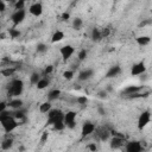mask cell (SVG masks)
Wrapping results in <instances>:
<instances>
[{
  "label": "cell",
  "mask_w": 152,
  "mask_h": 152,
  "mask_svg": "<svg viewBox=\"0 0 152 152\" xmlns=\"http://www.w3.org/2000/svg\"><path fill=\"white\" fill-rule=\"evenodd\" d=\"M25 5H26V2L24 0H17V1H14V10L15 11L25 10Z\"/></svg>",
  "instance_id": "cell-30"
},
{
  "label": "cell",
  "mask_w": 152,
  "mask_h": 152,
  "mask_svg": "<svg viewBox=\"0 0 152 152\" xmlns=\"http://www.w3.org/2000/svg\"><path fill=\"white\" fill-rule=\"evenodd\" d=\"M25 17H26V11H25V10L14 11V12L12 13V15H11V21H12V24H13V27H15V26H18L19 24H21V23L24 21Z\"/></svg>",
  "instance_id": "cell-5"
},
{
  "label": "cell",
  "mask_w": 152,
  "mask_h": 152,
  "mask_svg": "<svg viewBox=\"0 0 152 152\" xmlns=\"http://www.w3.org/2000/svg\"><path fill=\"white\" fill-rule=\"evenodd\" d=\"M8 96L14 99V97H19L24 90V82L19 78H14L13 81H11V83L8 84Z\"/></svg>",
  "instance_id": "cell-2"
},
{
  "label": "cell",
  "mask_w": 152,
  "mask_h": 152,
  "mask_svg": "<svg viewBox=\"0 0 152 152\" xmlns=\"http://www.w3.org/2000/svg\"><path fill=\"white\" fill-rule=\"evenodd\" d=\"M150 24H152V19H144V20L139 24V27H145V26H147V25H150Z\"/></svg>",
  "instance_id": "cell-39"
},
{
  "label": "cell",
  "mask_w": 152,
  "mask_h": 152,
  "mask_svg": "<svg viewBox=\"0 0 152 152\" xmlns=\"http://www.w3.org/2000/svg\"><path fill=\"white\" fill-rule=\"evenodd\" d=\"M52 127H53V129H56V131H63V129L66 127V125L64 124V121H58V122H56Z\"/></svg>",
  "instance_id": "cell-33"
},
{
  "label": "cell",
  "mask_w": 152,
  "mask_h": 152,
  "mask_svg": "<svg viewBox=\"0 0 152 152\" xmlns=\"http://www.w3.org/2000/svg\"><path fill=\"white\" fill-rule=\"evenodd\" d=\"M151 118H152V114H151L148 110H144V112L139 115V118H138V124H137L138 129L142 131V129L150 124Z\"/></svg>",
  "instance_id": "cell-3"
},
{
  "label": "cell",
  "mask_w": 152,
  "mask_h": 152,
  "mask_svg": "<svg viewBox=\"0 0 152 152\" xmlns=\"http://www.w3.org/2000/svg\"><path fill=\"white\" fill-rule=\"evenodd\" d=\"M96 135H97V138H99L100 140H102V141H106V140L109 139V132L106 131V129L97 131V132H96Z\"/></svg>",
  "instance_id": "cell-24"
},
{
  "label": "cell",
  "mask_w": 152,
  "mask_h": 152,
  "mask_svg": "<svg viewBox=\"0 0 152 152\" xmlns=\"http://www.w3.org/2000/svg\"><path fill=\"white\" fill-rule=\"evenodd\" d=\"M95 131H96L95 124L91 122V121H86V122L82 125V128H81V137H82V138L89 137V135H91Z\"/></svg>",
  "instance_id": "cell-4"
},
{
  "label": "cell",
  "mask_w": 152,
  "mask_h": 152,
  "mask_svg": "<svg viewBox=\"0 0 152 152\" xmlns=\"http://www.w3.org/2000/svg\"><path fill=\"white\" fill-rule=\"evenodd\" d=\"M96 96H97L100 100H106V99H108V93L106 91V89H102V90H99V91H97Z\"/></svg>",
  "instance_id": "cell-34"
},
{
  "label": "cell",
  "mask_w": 152,
  "mask_h": 152,
  "mask_svg": "<svg viewBox=\"0 0 152 152\" xmlns=\"http://www.w3.org/2000/svg\"><path fill=\"white\" fill-rule=\"evenodd\" d=\"M141 144L138 140H132L126 144V152H141Z\"/></svg>",
  "instance_id": "cell-11"
},
{
  "label": "cell",
  "mask_w": 152,
  "mask_h": 152,
  "mask_svg": "<svg viewBox=\"0 0 152 152\" xmlns=\"http://www.w3.org/2000/svg\"><path fill=\"white\" fill-rule=\"evenodd\" d=\"M0 121H1V125L5 129L6 133H11L13 132L20 124L19 121H17L12 115H11V112L8 110H5V112H1L0 113Z\"/></svg>",
  "instance_id": "cell-1"
},
{
  "label": "cell",
  "mask_w": 152,
  "mask_h": 152,
  "mask_svg": "<svg viewBox=\"0 0 152 152\" xmlns=\"http://www.w3.org/2000/svg\"><path fill=\"white\" fill-rule=\"evenodd\" d=\"M93 75H94V70L93 69H83L82 71L78 72L77 78H78V81H82L83 82V81L90 80L93 77Z\"/></svg>",
  "instance_id": "cell-13"
},
{
  "label": "cell",
  "mask_w": 152,
  "mask_h": 152,
  "mask_svg": "<svg viewBox=\"0 0 152 152\" xmlns=\"http://www.w3.org/2000/svg\"><path fill=\"white\" fill-rule=\"evenodd\" d=\"M7 107H8V103L5 102V101H1V103H0V113L1 112H5Z\"/></svg>",
  "instance_id": "cell-42"
},
{
  "label": "cell",
  "mask_w": 152,
  "mask_h": 152,
  "mask_svg": "<svg viewBox=\"0 0 152 152\" xmlns=\"http://www.w3.org/2000/svg\"><path fill=\"white\" fill-rule=\"evenodd\" d=\"M74 76H75L74 70H65V71L63 72V78L66 80V81H71V80L74 78Z\"/></svg>",
  "instance_id": "cell-32"
},
{
  "label": "cell",
  "mask_w": 152,
  "mask_h": 152,
  "mask_svg": "<svg viewBox=\"0 0 152 152\" xmlns=\"http://www.w3.org/2000/svg\"><path fill=\"white\" fill-rule=\"evenodd\" d=\"M48 138H49V133H48V132H43L42 135H40V142L44 144V142L48 140Z\"/></svg>",
  "instance_id": "cell-41"
},
{
  "label": "cell",
  "mask_w": 152,
  "mask_h": 152,
  "mask_svg": "<svg viewBox=\"0 0 152 152\" xmlns=\"http://www.w3.org/2000/svg\"><path fill=\"white\" fill-rule=\"evenodd\" d=\"M97 113H99L100 115H104V114H106V109H104L102 106H100V107H97Z\"/></svg>",
  "instance_id": "cell-45"
},
{
  "label": "cell",
  "mask_w": 152,
  "mask_h": 152,
  "mask_svg": "<svg viewBox=\"0 0 152 152\" xmlns=\"http://www.w3.org/2000/svg\"><path fill=\"white\" fill-rule=\"evenodd\" d=\"M11 115H12L17 121H19V124L26 119V115H25V110H24V109L13 110V112H11Z\"/></svg>",
  "instance_id": "cell-16"
},
{
  "label": "cell",
  "mask_w": 152,
  "mask_h": 152,
  "mask_svg": "<svg viewBox=\"0 0 152 152\" xmlns=\"http://www.w3.org/2000/svg\"><path fill=\"white\" fill-rule=\"evenodd\" d=\"M52 71H53V65L49 64V65L44 69V75H50V74H52Z\"/></svg>",
  "instance_id": "cell-38"
},
{
  "label": "cell",
  "mask_w": 152,
  "mask_h": 152,
  "mask_svg": "<svg viewBox=\"0 0 152 152\" xmlns=\"http://www.w3.org/2000/svg\"><path fill=\"white\" fill-rule=\"evenodd\" d=\"M40 75L38 72H32L31 76H30V83L33 84V86H37V83L40 81Z\"/></svg>",
  "instance_id": "cell-27"
},
{
  "label": "cell",
  "mask_w": 152,
  "mask_h": 152,
  "mask_svg": "<svg viewBox=\"0 0 152 152\" xmlns=\"http://www.w3.org/2000/svg\"><path fill=\"white\" fill-rule=\"evenodd\" d=\"M87 56H88V51H87L86 49H82V50H80V51H78V53H77V58H78V61H80V62H83V61H86Z\"/></svg>",
  "instance_id": "cell-31"
},
{
  "label": "cell",
  "mask_w": 152,
  "mask_h": 152,
  "mask_svg": "<svg viewBox=\"0 0 152 152\" xmlns=\"http://www.w3.org/2000/svg\"><path fill=\"white\" fill-rule=\"evenodd\" d=\"M106 91H107V93H110V91H113V87H112L110 84H108V86L106 87Z\"/></svg>",
  "instance_id": "cell-46"
},
{
  "label": "cell",
  "mask_w": 152,
  "mask_h": 152,
  "mask_svg": "<svg viewBox=\"0 0 152 152\" xmlns=\"http://www.w3.org/2000/svg\"><path fill=\"white\" fill-rule=\"evenodd\" d=\"M61 90L59 89H52V90H50L49 93H48V101H55V100H57L59 96H61Z\"/></svg>",
  "instance_id": "cell-20"
},
{
  "label": "cell",
  "mask_w": 152,
  "mask_h": 152,
  "mask_svg": "<svg viewBox=\"0 0 152 152\" xmlns=\"http://www.w3.org/2000/svg\"><path fill=\"white\" fill-rule=\"evenodd\" d=\"M8 34H10L11 38L14 39V38H19L21 33H20V31H19L18 28H15V27H11V28L8 30Z\"/></svg>",
  "instance_id": "cell-28"
},
{
  "label": "cell",
  "mask_w": 152,
  "mask_h": 152,
  "mask_svg": "<svg viewBox=\"0 0 152 152\" xmlns=\"http://www.w3.org/2000/svg\"><path fill=\"white\" fill-rule=\"evenodd\" d=\"M90 38L93 42H100L102 39V33H101V30L97 28V27H94L90 32Z\"/></svg>",
  "instance_id": "cell-18"
},
{
  "label": "cell",
  "mask_w": 152,
  "mask_h": 152,
  "mask_svg": "<svg viewBox=\"0 0 152 152\" xmlns=\"http://www.w3.org/2000/svg\"><path fill=\"white\" fill-rule=\"evenodd\" d=\"M151 120H152V118H151Z\"/></svg>",
  "instance_id": "cell-47"
},
{
  "label": "cell",
  "mask_w": 152,
  "mask_h": 152,
  "mask_svg": "<svg viewBox=\"0 0 152 152\" xmlns=\"http://www.w3.org/2000/svg\"><path fill=\"white\" fill-rule=\"evenodd\" d=\"M59 52H61V56H62V58H63V61H66V59H69L72 55H74V52H75V48L72 46V45H64V46H62L61 49H59Z\"/></svg>",
  "instance_id": "cell-8"
},
{
  "label": "cell",
  "mask_w": 152,
  "mask_h": 152,
  "mask_svg": "<svg viewBox=\"0 0 152 152\" xmlns=\"http://www.w3.org/2000/svg\"><path fill=\"white\" fill-rule=\"evenodd\" d=\"M120 72H121V68H120V65H118V64L112 65V66L107 70V72H106V78H114V77L119 76Z\"/></svg>",
  "instance_id": "cell-12"
},
{
  "label": "cell",
  "mask_w": 152,
  "mask_h": 152,
  "mask_svg": "<svg viewBox=\"0 0 152 152\" xmlns=\"http://www.w3.org/2000/svg\"><path fill=\"white\" fill-rule=\"evenodd\" d=\"M28 12L33 17H40L43 14V5H42V2H33V4H31L30 7H28Z\"/></svg>",
  "instance_id": "cell-9"
},
{
  "label": "cell",
  "mask_w": 152,
  "mask_h": 152,
  "mask_svg": "<svg viewBox=\"0 0 152 152\" xmlns=\"http://www.w3.org/2000/svg\"><path fill=\"white\" fill-rule=\"evenodd\" d=\"M76 101H77L78 104H81V106H86V104L88 103V97H87V96H78V97L76 99Z\"/></svg>",
  "instance_id": "cell-36"
},
{
  "label": "cell",
  "mask_w": 152,
  "mask_h": 152,
  "mask_svg": "<svg viewBox=\"0 0 152 152\" xmlns=\"http://www.w3.org/2000/svg\"><path fill=\"white\" fill-rule=\"evenodd\" d=\"M76 112L74 110H69L66 113H64V124L66 125L68 128H75L76 126Z\"/></svg>",
  "instance_id": "cell-6"
},
{
  "label": "cell",
  "mask_w": 152,
  "mask_h": 152,
  "mask_svg": "<svg viewBox=\"0 0 152 152\" xmlns=\"http://www.w3.org/2000/svg\"><path fill=\"white\" fill-rule=\"evenodd\" d=\"M101 33H102V38H106V37H108L110 34V30L108 27H104V28L101 30Z\"/></svg>",
  "instance_id": "cell-40"
},
{
  "label": "cell",
  "mask_w": 152,
  "mask_h": 152,
  "mask_svg": "<svg viewBox=\"0 0 152 152\" xmlns=\"http://www.w3.org/2000/svg\"><path fill=\"white\" fill-rule=\"evenodd\" d=\"M71 26H72V28H74V30L80 31V30L82 28V26H83V20H82L81 18H75V19H72Z\"/></svg>",
  "instance_id": "cell-22"
},
{
  "label": "cell",
  "mask_w": 152,
  "mask_h": 152,
  "mask_svg": "<svg viewBox=\"0 0 152 152\" xmlns=\"http://www.w3.org/2000/svg\"><path fill=\"white\" fill-rule=\"evenodd\" d=\"M49 84H50V82H49V80L48 78H40V81L37 83V89H39V90H43V89H45V88H48L49 87Z\"/></svg>",
  "instance_id": "cell-26"
},
{
  "label": "cell",
  "mask_w": 152,
  "mask_h": 152,
  "mask_svg": "<svg viewBox=\"0 0 152 152\" xmlns=\"http://www.w3.org/2000/svg\"><path fill=\"white\" fill-rule=\"evenodd\" d=\"M141 89H142V86H133V84L132 86H127L122 90V95H126L128 97V96H131V95H133L135 93H139Z\"/></svg>",
  "instance_id": "cell-14"
},
{
  "label": "cell",
  "mask_w": 152,
  "mask_h": 152,
  "mask_svg": "<svg viewBox=\"0 0 152 152\" xmlns=\"http://www.w3.org/2000/svg\"><path fill=\"white\" fill-rule=\"evenodd\" d=\"M135 42H137V44L139 46H146V45H148L151 43V37H148V36H139V37L135 38Z\"/></svg>",
  "instance_id": "cell-19"
},
{
  "label": "cell",
  "mask_w": 152,
  "mask_h": 152,
  "mask_svg": "<svg viewBox=\"0 0 152 152\" xmlns=\"http://www.w3.org/2000/svg\"><path fill=\"white\" fill-rule=\"evenodd\" d=\"M23 104H24V102H23V100L19 99V97H14V99H11V100L8 101V107H10L11 109H13V110L21 109V108H23Z\"/></svg>",
  "instance_id": "cell-15"
},
{
  "label": "cell",
  "mask_w": 152,
  "mask_h": 152,
  "mask_svg": "<svg viewBox=\"0 0 152 152\" xmlns=\"http://www.w3.org/2000/svg\"><path fill=\"white\" fill-rule=\"evenodd\" d=\"M48 45L46 44H44V43H38L37 44V46H36V51L38 52V53H45L46 51H48Z\"/></svg>",
  "instance_id": "cell-29"
},
{
  "label": "cell",
  "mask_w": 152,
  "mask_h": 152,
  "mask_svg": "<svg viewBox=\"0 0 152 152\" xmlns=\"http://www.w3.org/2000/svg\"><path fill=\"white\" fill-rule=\"evenodd\" d=\"M69 18H70V13H69V12H63V13H62V15H61V19H62V20H64V21H65V20H68Z\"/></svg>",
  "instance_id": "cell-43"
},
{
  "label": "cell",
  "mask_w": 152,
  "mask_h": 152,
  "mask_svg": "<svg viewBox=\"0 0 152 152\" xmlns=\"http://www.w3.org/2000/svg\"><path fill=\"white\" fill-rule=\"evenodd\" d=\"M87 148L89 150V152H96V151H97V146H96L95 142H90V144H88V145H87Z\"/></svg>",
  "instance_id": "cell-37"
},
{
  "label": "cell",
  "mask_w": 152,
  "mask_h": 152,
  "mask_svg": "<svg viewBox=\"0 0 152 152\" xmlns=\"http://www.w3.org/2000/svg\"><path fill=\"white\" fill-rule=\"evenodd\" d=\"M51 109H52V104H51L50 101H45V102H43V103L39 104V112L43 113V114L49 113Z\"/></svg>",
  "instance_id": "cell-21"
},
{
  "label": "cell",
  "mask_w": 152,
  "mask_h": 152,
  "mask_svg": "<svg viewBox=\"0 0 152 152\" xmlns=\"http://www.w3.org/2000/svg\"><path fill=\"white\" fill-rule=\"evenodd\" d=\"M63 39H64V32L57 30V31L53 32V34H52V37H51V43H52V44H56V43L62 42Z\"/></svg>",
  "instance_id": "cell-17"
},
{
  "label": "cell",
  "mask_w": 152,
  "mask_h": 152,
  "mask_svg": "<svg viewBox=\"0 0 152 152\" xmlns=\"http://www.w3.org/2000/svg\"><path fill=\"white\" fill-rule=\"evenodd\" d=\"M124 146V139L121 137H116V135H113L110 139H109V147L112 150H119Z\"/></svg>",
  "instance_id": "cell-10"
},
{
  "label": "cell",
  "mask_w": 152,
  "mask_h": 152,
  "mask_svg": "<svg viewBox=\"0 0 152 152\" xmlns=\"http://www.w3.org/2000/svg\"><path fill=\"white\" fill-rule=\"evenodd\" d=\"M148 95V93H135V94H133V95H131V96H128V99H141V97H146Z\"/></svg>",
  "instance_id": "cell-35"
},
{
  "label": "cell",
  "mask_w": 152,
  "mask_h": 152,
  "mask_svg": "<svg viewBox=\"0 0 152 152\" xmlns=\"http://www.w3.org/2000/svg\"><path fill=\"white\" fill-rule=\"evenodd\" d=\"M1 75L4 76V77H10V76H12L14 72H15V68H12V66H7V68H4V69H1Z\"/></svg>",
  "instance_id": "cell-23"
},
{
  "label": "cell",
  "mask_w": 152,
  "mask_h": 152,
  "mask_svg": "<svg viewBox=\"0 0 152 152\" xmlns=\"http://www.w3.org/2000/svg\"><path fill=\"white\" fill-rule=\"evenodd\" d=\"M12 146H13V139H11V138L5 139V140H2V142H1V148H2L4 151L10 150Z\"/></svg>",
  "instance_id": "cell-25"
},
{
  "label": "cell",
  "mask_w": 152,
  "mask_h": 152,
  "mask_svg": "<svg viewBox=\"0 0 152 152\" xmlns=\"http://www.w3.org/2000/svg\"><path fill=\"white\" fill-rule=\"evenodd\" d=\"M6 10V2L4 0H0V12H5Z\"/></svg>",
  "instance_id": "cell-44"
},
{
  "label": "cell",
  "mask_w": 152,
  "mask_h": 152,
  "mask_svg": "<svg viewBox=\"0 0 152 152\" xmlns=\"http://www.w3.org/2000/svg\"><path fill=\"white\" fill-rule=\"evenodd\" d=\"M145 71H146V65H145V62L141 61V62H138L132 65L131 76H140V75L145 74Z\"/></svg>",
  "instance_id": "cell-7"
}]
</instances>
